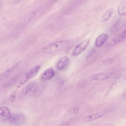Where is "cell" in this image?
<instances>
[{"instance_id":"obj_3","label":"cell","mask_w":126,"mask_h":126,"mask_svg":"<svg viewBox=\"0 0 126 126\" xmlns=\"http://www.w3.org/2000/svg\"><path fill=\"white\" fill-rule=\"evenodd\" d=\"M90 41L89 38H87L78 45L74 49L73 55L76 56L83 52L88 47Z\"/></svg>"},{"instance_id":"obj_8","label":"cell","mask_w":126,"mask_h":126,"mask_svg":"<svg viewBox=\"0 0 126 126\" xmlns=\"http://www.w3.org/2000/svg\"><path fill=\"white\" fill-rule=\"evenodd\" d=\"M109 76L106 73H99L91 75L89 79L92 80H101L109 78Z\"/></svg>"},{"instance_id":"obj_17","label":"cell","mask_w":126,"mask_h":126,"mask_svg":"<svg viewBox=\"0 0 126 126\" xmlns=\"http://www.w3.org/2000/svg\"><path fill=\"white\" fill-rule=\"evenodd\" d=\"M79 111V109L77 107H72L69 108L68 110V113L71 114H76Z\"/></svg>"},{"instance_id":"obj_12","label":"cell","mask_w":126,"mask_h":126,"mask_svg":"<svg viewBox=\"0 0 126 126\" xmlns=\"http://www.w3.org/2000/svg\"><path fill=\"white\" fill-rule=\"evenodd\" d=\"M0 115L1 117L6 118L7 120L11 116L9 109L7 107H2L0 108Z\"/></svg>"},{"instance_id":"obj_7","label":"cell","mask_w":126,"mask_h":126,"mask_svg":"<svg viewBox=\"0 0 126 126\" xmlns=\"http://www.w3.org/2000/svg\"><path fill=\"white\" fill-rule=\"evenodd\" d=\"M108 37V35L105 34H102L99 35L95 40V46L98 47L102 46L106 42Z\"/></svg>"},{"instance_id":"obj_6","label":"cell","mask_w":126,"mask_h":126,"mask_svg":"<svg viewBox=\"0 0 126 126\" xmlns=\"http://www.w3.org/2000/svg\"><path fill=\"white\" fill-rule=\"evenodd\" d=\"M106 113L104 111H101L86 117L83 120V122L86 123L95 120L103 116Z\"/></svg>"},{"instance_id":"obj_14","label":"cell","mask_w":126,"mask_h":126,"mask_svg":"<svg viewBox=\"0 0 126 126\" xmlns=\"http://www.w3.org/2000/svg\"><path fill=\"white\" fill-rule=\"evenodd\" d=\"M113 10V8H110L103 15L101 18L102 21H105L108 20L112 15Z\"/></svg>"},{"instance_id":"obj_5","label":"cell","mask_w":126,"mask_h":126,"mask_svg":"<svg viewBox=\"0 0 126 126\" xmlns=\"http://www.w3.org/2000/svg\"><path fill=\"white\" fill-rule=\"evenodd\" d=\"M9 123L13 126H19L23 124L25 120L24 116L20 114H16L11 116L8 120Z\"/></svg>"},{"instance_id":"obj_13","label":"cell","mask_w":126,"mask_h":126,"mask_svg":"<svg viewBox=\"0 0 126 126\" xmlns=\"http://www.w3.org/2000/svg\"><path fill=\"white\" fill-rule=\"evenodd\" d=\"M118 12L121 16L126 15V0L122 1L120 3L118 7Z\"/></svg>"},{"instance_id":"obj_10","label":"cell","mask_w":126,"mask_h":126,"mask_svg":"<svg viewBox=\"0 0 126 126\" xmlns=\"http://www.w3.org/2000/svg\"><path fill=\"white\" fill-rule=\"evenodd\" d=\"M69 62V59L66 56H64L58 62L57 66L59 70H63L67 65Z\"/></svg>"},{"instance_id":"obj_21","label":"cell","mask_w":126,"mask_h":126,"mask_svg":"<svg viewBox=\"0 0 126 126\" xmlns=\"http://www.w3.org/2000/svg\"><path fill=\"white\" fill-rule=\"evenodd\" d=\"M123 97L125 99H126V91L123 95Z\"/></svg>"},{"instance_id":"obj_16","label":"cell","mask_w":126,"mask_h":126,"mask_svg":"<svg viewBox=\"0 0 126 126\" xmlns=\"http://www.w3.org/2000/svg\"><path fill=\"white\" fill-rule=\"evenodd\" d=\"M17 81V79L16 78H13L11 79L8 80L4 85V87L7 88L11 86L15 83Z\"/></svg>"},{"instance_id":"obj_2","label":"cell","mask_w":126,"mask_h":126,"mask_svg":"<svg viewBox=\"0 0 126 126\" xmlns=\"http://www.w3.org/2000/svg\"><path fill=\"white\" fill-rule=\"evenodd\" d=\"M41 89L36 83L32 81L29 83L25 87L23 93L25 95L37 94L41 91Z\"/></svg>"},{"instance_id":"obj_15","label":"cell","mask_w":126,"mask_h":126,"mask_svg":"<svg viewBox=\"0 0 126 126\" xmlns=\"http://www.w3.org/2000/svg\"><path fill=\"white\" fill-rule=\"evenodd\" d=\"M15 68V67H12L4 72L1 76L0 79L5 78L9 76L14 71Z\"/></svg>"},{"instance_id":"obj_19","label":"cell","mask_w":126,"mask_h":126,"mask_svg":"<svg viewBox=\"0 0 126 126\" xmlns=\"http://www.w3.org/2000/svg\"><path fill=\"white\" fill-rule=\"evenodd\" d=\"M94 51L95 50L93 49L91 50L90 51H89L87 55V58H89L91 57L93 55Z\"/></svg>"},{"instance_id":"obj_18","label":"cell","mask_w":126,"mask_h":126,"mask_svg":"<svg viewBox=\"0 0 126 126\" xmlns=\"http://www.w3.org/2000/svg\"><path fill=\"white\" fill-rule=\"evenodd\" d=\"M113 61V59L112 58H108L105 59L104 62L106 64H110L112 63Z\"/></svg>"},{"instance_id":"obj_20","label":"cell","mask_w":126,"mask_h":126,"mask_svg":"<svg viewBox=\"0 0 126 126\" xmlns=\"http://www.w3.org/2000/svg\"><path fill=\"white\" fill-rule=\"evenodd\" d=\"M15 97L14 96H12L10 97V100L12 101H13L15 100Z\"/></svg>"},{"instance_id":"obj_9","label":"cell","mask_w":126,"mask_h":126,"mask_svg":"<svg viewBox=\"0 0 126 126\" xmlns=\"http://www.w3.org/2000/svg\"><path fill=\"white\" fill-rule=\"evenodd\" d=\"M54 72L52 68L48 69L45 71L42 74L41 78L43 80H46L51 79L54 76Z\"/></svg>"},{"instance_id":"obj_11","label":"cell","mask_w":126,"mask_h":126,"mask_svg":"<svg viewBox=\"0 0 126 126\" xmlns=\"http://www.w3.org/2000/svg\"><path fill=\"white\" fill-rule=\"evenodd\" d=\"M126 38V30L124 31L113 39L112 41V45H115Z\"/></svg>"},{"instance_id":"obj_4","label":"cell","mask_w":126,"mask_h":126,"mask_svg":"<svg viewBox=\"0 0 126 126\" xmlns=\"http://www.w3.org/2000/svg\"><path fill=\"white\" fill-rule=\"evenodd\" d=\"M40 66L37 65L30 70L26 74L24 79L22 80L19 84L18 87H20L30 79L34 76L39 71Z\"/></svg>"},{"instance_id":"obj_1","label":"cell","mask_w":126,"mask_h":126,"mask_svg":"<svg viewBox=\"0 0 126 126\" xmlns=\"http://www.w3.org/2000/svg\"><path fill=\"white\" fill-rule=\"evenodd\" d=\"M69 45V42L67 41H59L51 43L45 47L43 48L42 51L47 53L56 52L65 49Z\"/></svg>"}]
</instances>
